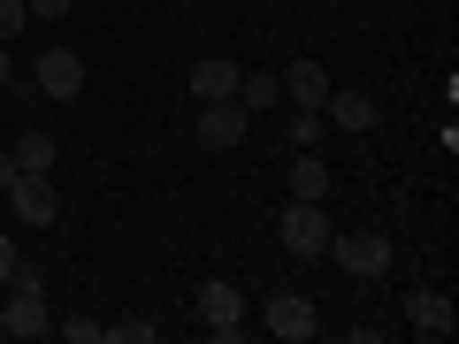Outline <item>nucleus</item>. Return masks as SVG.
<instances>
[{
    "instance_id": "f257e3e1",
    "label": "nucleus",
    "mask_w": 459,
    "mask_h": 344,
    "mask_svg": "<svg viewBox=\"0 0 459 344\" xmlns=\"http://www.w3.org/2000/svg\"><path fill=\"white\" fill-rule=\"evenodd\" d=\"M329 261H337L352 283H383L398 268V245H391V237H376V229H360V237H329Z\"/></svg>"
},
{
    "instance_id": "f03ea898",
    "label": "nucleus",
    "mask_w": 459,
    "mask_h": 344,
    "mask_svg": "<svg viewBox=\"0 0 459 344\" xmlns=\"http://www.w3.org/2000/svg\"><path fill=\"white\" fill-rule=\"evenodd\" d=\"M329 237H337V229H329V214L314 207V199H291V207H283V222H276V245L291 253V261H322Z\"/></svg>"
},
{
    "instance_id": "7ed1b4c3",
    "label": "nucleus",
    "mask_w": 459,
    "mask_h": 344,
    "mask_svg": "<svg viewBox=\"0 0 459 344\" xmlns=\"http://www.w3.org/2000/svg\"><path fill=\"white\" fill-rule=\"evenodd\" d=\"M199 322H207V337L238 344V337H246V291H238V283H230V276L199 283Z\"/></svg>"
},
{
    "instance_id": "20e7f679",
    "label": "nucleus",
    "mask_w": 459,
    "mask_h": 344,
    "mask_svg": "<svg viewBox=\"0 0 459 344\" xmlns=\"http://www.w3.org/2000/svg\"><path fill=\"white\" fill-rule=\"evenodd\" d=\"M261 322H268V337H283V344H307L314 329H322V314H314V298H307V291H268Z\"/></svg>"
},
{
    "instance_id": "39448f33",
    "label": "nucleus",
    "mask_w": 459,
    "mask_h": 344,
    "mask_svg": "<svg viewBox=\"0 0 459 344\" xmlns=\"http://www.w3.org/2000/svg\"><path fill=\"white\" fill-rule=\"evenodd\" d=\"M8 207H16L23 229H47L54 214H62V192H54V176H23V168H16V184H8Z\"/></svg>"
},
{
    "instance_id": "423d86ee",
    "label": "nucleus",
    "mask_w": 459,
    "mask_h": 344,
    "mask_svg": "<svg viewBox=\"0 0 459 344\" xmlns=\"http://www.w3.org/2000/svg\"><path fill=\"white\" fill-rule=\"evenodd\" d=\"M31 84H39V99H77V92H84V62H77L69 47H47V54L31 62Z\"/></svg>"
},
{
    "instance_id": "0eeeda50",
    "label": "nucleus",
    "mask_w": 459,
    "mask_h": 344,
    "mask_svg": "<svg viewBox=\"0 0 459 344\" xmlns=\"http://www.w3.org/2000/svg\"><path fill=\"white\" fill-rule=\"evenodd\" d=\"M246 131H253V115L238 108V99H207V108H199V146L230 153V146H246Z\"/></svg>"
},
{
    "instance_id": "6e6552de",
    "label": "nucleus",
    "mask_w": 459,
    "mask_h": 344,
    "mask_svg": "<svg viewBox=\"0 0 459 344\" xmlns=\"http://www.w3.org/2000/svg\"><path fill=\"white\" fill-rule=\"evenodd\" d=\"M47 291L31 283H8V306H0V337H47Z\"/></svg>"
},
{
    "instance_id": "1a4fd4ad",
    "label": "nucleus",
    "mask_w": 459,
    "mask_h": 344,
    "mask_svg": "<svg viewBox=\"0 0 459 344\" xmlns=\"http://www.w3.org/2000/svg\"><path fill=\"white\" fill-rule=\"evenodd\" d=\"M238 77H246L238 62H222V54H207V62L192 69V99H199V108H207V99H238Z\"/></svg>"
},
{
    "instance_id": "9d476101",
    "label": "nucleus",
    "mask_w": 459,
    "mask_h": 344,
    "mask_svg": "<svg viewBox=\"0 0 459 344\" xmlns=\"http://www.w3.org/2000/svg\"><path fill=\"white\" fill-rule=\"evenodd\" d=\"M406 322L421 329V337H452L459 306H452V298H444V291H413V298H406Z\"/></svg>"
},
{
    "instance_id": "9b49d317",
    "label": "nucleus",
    "mask_w": 459,
    "mask_h": 344,
    "mask_svg": "<svg viewBox=\"0 0 459 344\" xmlns=\"http://www.w3.org/2000/svg\"><path fill=\"white\" fill-rule=\"evenodd\" d=\"M283 99H291V108H322L329 99V69L322 62H291L283 69Z\"/></svg>"
},
{
    "instance_id": "f8f14e48",
    "label": "nucleus",
    "mask_w": 459,
    "mask_h": 344,
    "mask_svg": "<svg viewBox=\"0 0 459 344\" xmlns=\"http://www.w3.org/2000/svg\"><path fill=\"white\" fill-rule=\"evenodd\" d=\"M291 199H314V207H329V161L314 146H299V161H291Z\"/></svg>"
},
{
    "instance_id": "ddd939ff",
    "label": "nucleus",
    "mask_w": 459,
    "mask_h": 344,
    "mask_svg": "<svg viewBox=\"0 0 459 344\" xmlns=\"http://www.w3.org/2000/svg\"><path fill=\"white\" fill-rule=\"evenodd\" d=\"M329 123H337V131H368V123H376V99L368 92H337V84H329Z\"/></svg>"
},
{
    "instance_id": "4468645a",
    "label": "nucleus",
    "mask_w": 459,
    "mask_h": 344,
    "mask_svg": "<svg viewBox=\"0 0 459 344\" xmlns=\"http://www.w3.org/2000/svg\"><path fill=\"white\" fill-rule=\"evenodd\" d=\"M54 161H62V146H54L47 131H23L16 138V168H23V176H54Z\"/></svg>"
},
{
    "instance_id": "2eb2a0df",
    "label": "nucleus",
    "mask_w": 459,
    "mask_h": 344,
    "mask_svg": "<svg viewBox=\"0 0 459 344\" xmlns=\"http://www.w3.org/2000/svg\"><path fill=\"white\" fill-rule=\"evenodd\" d=\"M283 99V77H238V108L246 115H268Z\"/></svg>"
},
{
    "instance_id": "dca6fc26",
    "label": "nucleus",
    "mask_w": 459,
    "mask_h": 344,
    "mask_svg": "<svg viewBox=\"0 0 459 344\" xmlns=\"http://www.w3.org/2000/svg\"><path fill=\"white\" fill-rule=\"evenodd\" d=\"M108 344H153V322H100Z\"/></svg>"
},
{
    "instance_id": "f3484780",
    "label": "nucleus",
    "mask_w": 459,
    "mask_h": 344,
    "mask_svg": "<svg viewBox=\"0 0 459 344\" xmlns=\"http://www.w3.org/2000/svg\"><path fill=\"white\" fill-rule=\"evenodd\" d=\"M291 146H322V108H299L291 115Z\"/></svg>"
},
{
    "instance_id": "a211bd4d",
    "label": "nucleus",
    "mask_w": 459,
    "mask_h": 344,
    "mask_svg": "<svg viewBox=\"0 0 459 344\" xmlns=\"http://www.w3.org/2000/svg\"><path fill=\"white\" fill-rule=\"evenodd\" d=\"M23 23H31V0H0V47H8Z\"/></svg>"
},
{
    "instance_id": "6ab92c4d",
    "label": "nucleus",
    "mask_w": 459,
    "mask_h": 344,
    "mask_svg": "<svg viewBox=\"0 0 459 344\" xmlns=\"http://www.w3.org/2000/svg\"><path fill=\"white\" fill-rule=\"evenodd\" d=\"M54 329H62L69 344H100V322H54Z\"/></svg>"
},
{
    "instance_id": "aec40b11",
    "label": "nucleus",
    "mask_w": 459,
    "mask_h": 344,
    "mask_svg": "<svg viewBox=\"0 0 459 344\" xmlns=\"http://www.w3.org/2000/svg\"><path fill=\"white\" fill-rule=\"evenodd\" d=\"M69 16V0H31V23H62Z\"/></svg>"
},
{
    "instance_id": "412c9836",
    "label": "nucleus",
    "mask_w": 459,
    "mask_h": 344,
    "mask_svg": "<svg viewBox=\"0 0 459 344\" xmlns=\"http://www.w3.org/2000/svg\"><path fill=\"white\" fill-rule=\"evenodd\" d=\"M8 184H16V153L0 146V192H8Z\"/></svg>"
},
{
    "instance_id": "4be33fe9",
    "label": "nucleus",
    "mask_w": 459,
    "mask_h": 344,
    "mask_svg": "<svg viewBox=\"0 0 459 344\" xmlns=\"http://www.w3.org/2000/svg\"><path fill=\"white\" fill-rule=\"evenodd\" d=\"M16 276V245H8V237H0V283Z\"/></svg>"
},
{
    "instance_id": "5701e85b",
    "label": "nucleus",
    "mask_w": 459,
    "mask_h": 344,
    "mask_svg": "<svg viewBox=\"0 0 459 344\" xmlns=\"http://www.w3.org/2000/svg\"><path fill=\"white\" fill-rule=\"evenodd\" d=\"M8 77H16V62H8V47H0V92H8Z\"/></svg>"
}]
</instances>
